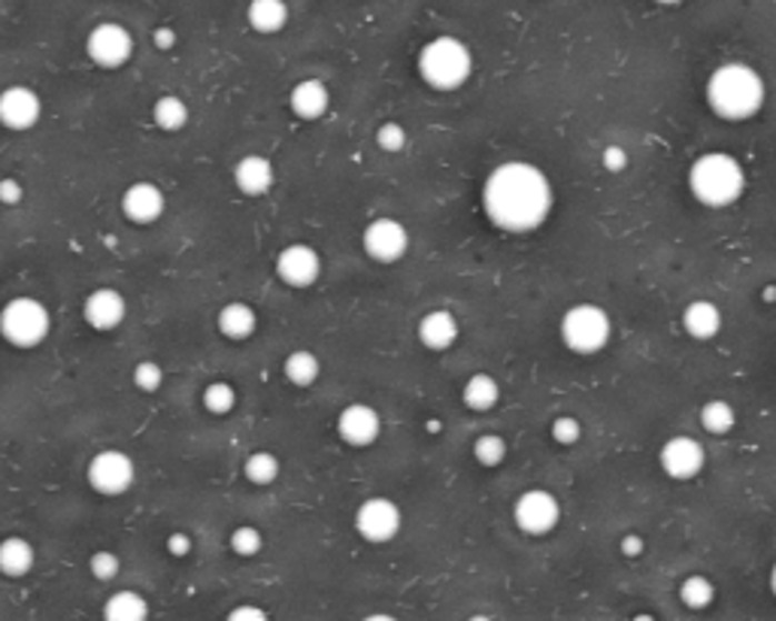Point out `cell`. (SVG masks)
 <instances>
[{"label":"cell","mask_w":776,"mask_h":621,"mask_svg":"<svg viewBox=\"0 0 776 621\" xmlns=\"http://www.w3.org/2000/svg\"><path fill=\"white\" fill-rule=\"evenodd\" d=\"M482 212L498 231L528 233L546 224L555 191L544 170L531 161H504L482 182Z\"/></svg>","instance_id":"1"},{"label":"cell","mask_w":776,"mask_h":621,"mask_svg":"<svg viewBox=\"0 0 776 621\" xmlns=\"http://www.w3.org/2000/svg\"><path fill=\"white\" fill-rule=\"evenodd\" d=\"M707 107H710L725 122H746L762 112L767 100L765 77L749 64L728 61L716 67L707 79Z\"/></svg>","instance_id":"2"},{"label":"cell","mask_w":776,"mask_h":621,"mask_svg":"<svg viewBox=\"0 0 776 621\" xmlns=\"http://www.w3.org/2000/svg\"><path fill=\"white\" fill-rule=\"evenodd\" d=\"M688 191L704 207L725 210V207H732V203L744 198V164L728 152H704L688 167Z\"/></svg>","instance_id":"3"},{"label":"cell","mask_w":776,"mask_h":621,"mask_svg":"<svg viewBox=\"0 0 776 621\" xmlns=\"http://www.w3.org/2000/svg\"><path fill=\"white\" fill-rule=\"evenodd\" d=\"M474 73V52L458 37H434L421 46L419 77L434 91H458Z\"/></svg>","instance_id":"4"},{"label":"cell","mask_w":776,"mask_h":621,"mask_svg":"<svg viewBox=\"0 0 776 621\" xmlns=\"http://www.w3.org/2000/svg\"><path fill=\"white\" fill-rule=\"evenodd\" d=\"M558 333L574 355H598L613 340V319L598 303H577L561 315Z\"/></svg>","instance_id":"5"},{"label":"cell","mask_w":776,"mask_h":621,"mask_svg":"<svg viewBox=\"0 0 776 621\" xmlns=\"http://www.w3.org/2000/svg\"><path fill=\"white\" fill-rule=\"evenodd\" d=\"M52 331V315L37 298H12L0 310V337L16 349H37Z\"/></svg>","instance_id":"6"},{"label":"cell","mask_w":776,"mask_h":621,"mask_svg":"<svg viewBox=\"0 0 776 621\" xmlns=\"http://www.w3.org/2000/svg\"><path fill=\"white\" fill-rule=\"evenodd\" d=\"M86 479H89L91 491H98L100 498H122L131 491L137 467H133V458L122 449H103L86 467Z\"/></svg>","instance_id":"7"},{"label":"cell","mask_w":776,"mask_h":621,"mask_svg":"<svg viewBox=\"0 0 776 621\" xmlns=\"http://www.w3.org/2000/svg\"><path fill=\"white\" fill-rule=\"evenodd\" d=\"M513 522L528 537H549L561 522V503L553 491L531 489L513 503Z\"/></svg>","instance_id":"8"},{"label":"cell","mask_w":776,"mask_h":621,"mask_svg":"<svg viewBox=\"0 0 776 621\" xmlns=\"http://www.w3.org/2000/svg\"><path fill=\"white\" fill-rule=\"evenodd\" d=\"M361 249L377 264H398L400 258L410 252V231L391 216H377L374 222H367L361 233Z\"/></svg>","instance_id":"9"},{"label":"cell","mask_w":776,"mask_h":621,"mask_svg":"<svg viewBox=\"0 0 776 621\" xmlns=\"http://www.w3.org/2000/svg\"><path fill=\"white\" fill-rule=\"evenodd\" d=\"M400 528H404V512L391 498H382V494L367 498L356 510V531L365 543H391Z\"/></svg>","instance_id":"10"},{"label":"cell","mask_w":776,"mask_h":621,"mask_svg":"<svg viewBox=\"0 0 776 621\" xmlns=\"http://www.w3.org/2000/svg\"><path fill=\"white\" fill-rule=\"evenodd\" d=\"M86 56L103 70H119L133 58L131 31L119 22H98L86 37Z\"/></svg>","instance_id":"11"},{"label":"cell","mask_w":776,"mask_h":621,"mask_svg":"<svg viewBox=\"0 0 776 621\" xmlns=\"http://www.w3.org/2000/svg\"><path fill=\"white\" fill-rule=\"evenodd\" d=\"M658 464L667 477L677 482H688V479L700 477V470L707 467V449L700 440L688 437V433H677L670 437L661 452H658Z\"/></svg>","instance_id":"12"},{"label":"cell","mask_w":776,"mask_h":621,"mask_svg":"<svg viewBox=\"0 0 776 621\" xmlns=\"http://www.w3.org/2000/svg\"><path fill=\"white\" fill-rule=\"evenodd\" d=\"M273 270L289 289H312L322 277V256L310 243H291L279 252Z\"/></svg>","instance_id":"13"},{"label":"cell","mask_w":776,"mask_h":621,"mask_svg":"<svg viewBox=\"0 0 776 621\" xmlns=\"http://www.w3.org/2000/svg\"><path fill=\"white\" fill-rule=\"evenodd\" d=\"M43 119V98L28 86L0 91V124L7 131H31Z\"/></svg>","instance_id":"14"},{"label":"cell","mask_w":776,"mask_h":621,"mask_svg":"<svg viewBox=\"0 0 776 621\" xmlns=\"http://www.w3.org/2000/svg\"><path fill=\"white\" fill-rule=\"evenodd\" d=\"M382 433V419L370 403H349L337 415V437L352 449L374 445Z\"/></svg>","instance_id":"15"},{"label":"cell","mask_w":776,"mask_h":621,"mask_svg":"<svg viewBox=\"0 0 776 621\" xmlns=\"http://www.w3.org/2000/svg\"><path fill=\"white\" fill-rule=\"evenodd\" d=\"M167 210V194L158 182L137 179L122 191L125 219L133 224H156Z\"/></svg>","instance_id":"16"},{"label":"cell","mask_w":776,"mask_h":621,"mask_svg":"<svg viewBox=\"0 0 776 621\" xmlns=\"http://www.w3.org/2000/svg\"><path fill=\"white\" fill-rule=\"evenodd\" d=\"M82 319H86L91 331H116L128 319V303H125L122 291L112 289V286H100V289L91 291L86 303H82Z\"/></svg>","instance_id":"17"},{"label":"cell","mask_w":776,"mask_h":621,"mask_svg":"<svg viewBox=\"0 0 776 621\" xmlns=\"http://www.w3.org/2000/svg\"><path fill=\"white\" fill-rule=\"evenodd\" d=\"M277 182V167L265 156H243L233 164V186L246 198H265Z\"/></svg>","instance_id":"18"},{"label":"cell","mask_w":776,"mask_h":621,"mask_svg":"<svg viewBox=\"0 0 776 621\" xmlns=\"http://www.w3.org/2000/svg\"><path fill=\"white\" fill-rule=\"evenodd\" d=\"M419 343L428 349V352H446L458 343L461 337V324H458V315L449 310H428L419 319Z\"/></svg>","instance_id":"19"},{"label":"cell","mask_w":776,"mask_h":621,"mask_svg":"<svg viewBox=\"0 0 776 621\" xmlns=\"http://www.w3.org/2000/svg\"><path fill=\"white\" fill-rule=\"evenodd\" d=\"M289 107L300 122H319L325 112L331 110V91L322 79H300L291 89Z\"/></svg>","instance_id":"20"},{"label":"cell","mask_w":776,"mask_h":621,"mask_svg":"<svg viewBox=\"0 0 776 621\" xmlns=\"http://www.w3.org/2000/svg\"><path fill=\"white\" fill-rule=\"evenodd\" d=\"M216 324H219V333H222L225 340L246 343L258 331V312L249 303H243V300H231V303H225L222 310H219Z\"/></svg>","instance_id":"21"},{"label":"cell","mask_w":776,"mask_h":621,"mask_svg":"<svg viewBox=\"0 0 776 621\" xmlns=\"http://www.w3.org/2000/svg\"><path fill=\"white\" fill-rule=\"evenodd\" d=\"M683 331H686L692 340L707 343L713 337H719L722 310L713 300H692L686 310H683Z\"/></svg>","instance_id":"22"},{"label":"cell","mask_w":776,"mask_h":621,"mask_svg":"<svg viewBox=\"0 0 776 621\" xmlns=\"http://www.w3.org/2000/svg\"><path fill=\"white\" fill-rule=\"evenodd\" d=\"M37 564V549L24 537H7L0 543V573L7 579L28 577Z\"/></svg>","instance_id":"23"},{"label":"cell","mask_w":776,"mask_h":621,"mask_svg":"<svg viewBox=\"0 0 776 621\" xmlns=\"http://www.w3.org/2000/svg\"><path fill=\"white\" fill-rule=\"evenodd\" d=\"M246 22L256 33H279L289 24V3L286 0H249Z\"/></svg>","instance_id":"24"},{"label":"cell","mask_w":776,"mask_h":621,"mask_svg":"<svg viewBox=\"0 0 776 621\" xmlns=\"http://www.w3.org/2000/svg\"><path fill=\"white\" fill-rule=\"evenodd\" d=\"M103 621H149V600L140 591H112L103 603Z\"/></svg>","instance_id":"25"},{"label":"cell","mask_w":776,"mask_h":621,"mask_svg":"<svg viewBox=\"0 0 776 621\" xmlns=\"http://www.w3.org/2000/svg\"><path fill=\"white\" fill-rule=\"evenodd\" d=\"M461 400H465L467 410L474 412L495 410L500 400L498 379L491 377V373H474V377L465 382V389H461Z\"/></svg>","instance_id":"26"},{"label":"cell","mask_w":776,"mask_h":621,"mask_svg":"<svg viewBox=\"0 0 776 621\" xmlns=\"http://www.w3.org/2000/svg\"><path fill=\"white\" fill-rule=\"evenodd\" d=\"M282 373H286V379H289L291 385L310 389V385H316L319 377H322V361H319V355L310 352V349H295V352L282 361Z\"/></svg>","instance_id":"27"},{"label":"cell","mask_w":776,"mask_h":621,"mask_svg":"<svg viewBox=\"0 0 776 621\" xmlns=\"http://www.w3.org/2000/svg\"><path fill=\"white\" fill-rule=\"evenodd\" d=\"M191 119L189 103L177 94H161V98L152 103V122L167 133H179Z\"/></svg>","instance_id":"28"},{"label":"cell","mask_w":776,"mask_h":621,"mask_svg":"<svg viewBox=\"0 0 776 621\" xmlns=\"http://www.w3.org/2000/svg\"><path fill=\"white\" fill-rule=\"evenodd\" d=\"M713 600H716V585L713 579H707L704 573H692L679 582V603L692 612L710 610Z\"/></svg>","instance_id":"29"},{"label":"cell","mask_w":776,"mask_h":621,"mask_svg":"<svg viewBox=\"0 0 776 621\" xmlns=\"http://www.w3.org/2000/svg\"><path fill=\"white\" fill-rule=\"evenodd\" d=\"M700 428L710 433V437H725V433L734 431V424H737V410H734L728 400H707L704 407H700Z\"/></svg>","instance_id":"30"},{"label":"cell","mask_w":776,"mask_h":621,"mask_svg":"<svg viewBox=\"0 0 776 621\" xmlns=\"http://www.w3.org/2000/svg\"><path fill=\"white\" fill-rule=\"evenodd\" d=\"M279 470H282L279 458L273 455V452H267V449H258L252 455H246L243 461V477L249 479L252 485H258V489L273 485L279 479Z\"/></svg>","instance_id":"31"},{"label":"cell","mask_w":776,"mask_h":621,"mask_svg":"<svg viewBox=\"0 0 776 621\" xmlns=\"http://www.w3.org/2000/svg\"><path fill=\"white\" fill-rule=\"evenodd\" d=\"M200 400H203V410L222 419V415H231L237 410V389H233L231 382H225V379H216V382H210L203 389Z\"/></svg>","instance_id":"32"},{"label":"cell","mask_w":776,"mask_h":621,"mask_svg":"<svg viewBox=\"0 0 776 621\" xmlns=\"http://www.w3.org/2000/svg\"><path fill=\"white\" fill-rule=\"evenodd\" d=\"M510 455V445L500 433H479L474 440V458H477L482 467H500Z\"/></svg>","instance_id":"33"},{"label":"cell","mask_w":776,"mask_h":621,"mask_svg":"<svg viewBox=\"0 0 776 621\" xmlns=\"http://www.w3.org/2000/svg\"><path fill=\"white\" fill-rule=\"evenodd\" d=\"M228 543H231L233 555L256 558L261 555V549H265V533L258 531L256 524H240V528H233L231 531Z\"/></svg>","instance_id":"34"},{"label":"cell","mask_w":776,"mask_h":621,"mask_svg":"<svg viewBox=\"0 0 776 621\" xmlns=\"http://www.w3.org/2000/svg\"><path fill=\"white\" fill-rule=\"evenodd\" d=\"M89 570L98 582H112V579L122 573V558L116 555L112 549H98V552L89 558Z\"/></svg>","instance_id":"35"},{"label":"cell","mask_w":776,"mask_h":621,"mask_svg":"<svg viewBox=\"0 0 776 621\" xmlns=\"http://www.w3.org/2000/svg\"><path fill=\"white\" fill-rule=\"evenodd\" d=\"M133 385H137V391H143V394L161 391V385H165V367L158 364V361H140V364L133 367Z\"/></svg>","instance_id":"36"},{"label":"cell","mask_w":776,"mask_h":621,"mask_svg":"<svg viewBox=\"0 0 776 621\" xmlns=\"http://www.w3.org/2000/svg\"><path fill=\"white\" fill-rule=\"evenodd\" d=\"M377 146L382 152H404L407 149V128L400 122L379 124Z\"/></svg>","instance_id":"37"},{"label":"cell","mask_w":776,"mask_h":621,"mask_svg":"<svg viewBox=\"0 0 776 621\" xmlns=\"http://www.w3.org/2000/svg\"><path fill=\"white\" fill-rule=\"evenodd\" d=\"M549 433H553V440L558 445H577L583 440V424L574 415H558Z\"/></svg>","instance_id":"38"},{"label":"cell","mask_w":776,"mask_h":621,"mask_svg":"<svg viewBox=\"0 0 776 621\" xmlns=\"http://www.w3.org/2000/svg\"><path fill=\"white\" fill-rule=\"evenodd\" d=\"M22 200H24L22 179H16V177L0 179V203H3V207H19Z\"/></svg>","instance_id":"39"},{"label":"cell","mask_w":776,"mask_h":621,"mask_svg":"<svg viewBox=\"0 0 776 621\" xmlns=\"http://www.w3.org/2000/svg\"><path fill=\"white\" fill-rule=\"evenodd\" d=\"M600 164L607 173H621V170H628V152L621 146H607L600 156Z\"/></svg>","instance_id":"40"},{"label":"cell","mask_w":776,"mask_h":621,"mask_svg":"<svg viewBox=\"0 0 776 621\" xmlns=\"http://www.w3.org/2000/svg\"><path fill=\"white\" fill-rule=\"evenodd\" d=\"M225 621H270V615H267V610H261L258 603H240V607H233V610L225 615Z\"/></svg>","instance_id":"41"},{"label":"cell","mask_w":776,"mask_h":621,"mask_svg":"<svg viewBox=\"0 0 776 621\" xmlns=\"http://www.w3.org/2000/svg\"><path fill=\"white\" fill-rule=\"evenodd\" d=\"M191 549H195V540L186 531H173L167 537V552L173 558H189Z\"/></svg>","instance_id":"42"},{"label":"cell","mask_w":776,"mask_h":621,"mask_svg":"<svg viewBox=\"0 0 776 621\" xmlns=\"http://www.w3.org/2000/svg\"><path fill=\"white\" fill-rule=\"evenodd\" d=\"M152 43H156V49H161V52H170V49L177 46V31H173V28H156V31H152Z\"/></svg>","instance_id":"43"},{"label":"cell","mask_w":776,"mask_h":621,"mask_svg":"<svg viewBox=\"0 0 776 621\" xmlns=\"http://www.w3.org/2000/svg\"><path fill=\"white\" fill-rule=\"evenodd\" d=\"M621 552L628 558H637L640 552H644V540L640 537H634V533H628L625 540H621Z\"/></svg>","instance_id":"44"},{"label":"cell","mask_w":776,"mask_h":621,"mask_svg":"<svg viewBox=\"0 0 776 621\" xmlns=\"http://www.w3.org/2000/svg\"><path fill=\"white\" fill-rule=\"evenodd\" d=\"M361 621H400V619H395L391 612H370V615H365Z\"/></svg>","instance_id":"45"},{"label":"cell","mask_w":776,"mask_h":621,"mask_svg":"<svg viewBox=\"0 0 776 621\" xmlns=\"http://www.w3.org/2000/svg\"><path fill=\"white\" fill-rule=\"evenodd\" d=\"M770 591H774V598H776V561L774 567H770Z\"/></svg>","instance_id":"46"},{"label":"cell","mask_w":776,"mask_h":621,"mask_svg":"<svg viewBox=\"0 0 776 621\" xmlns=\"http://www.w3.org/2000/svg\"><path fill=\"white\" fill-rule=\"evenodd\" d=\"M467 621H495V619H491V615H486V612H477V615H470Z\"/></svg>","instance_id":"47"},{"label":"cell","mask_w":776,"mask_h":621,"mask_svg":"<svg viewBox=\"0 0 776 621\" xmlns=\"http://www.w3.org/2000/svg\"><path fill=\"white\" fill-rule=\"evenodd\" d=\"M631 621H655V619H653V615H649V612H644V615H634Z\"/></svg>","instance_id":"48"},{"label":"cell","mask_w":776,"mask_h":621,"mask_svg":"<svg viewBox=\"0 0 776 621\" xmlns=\"http://www.w3.org/2000/svg\"><path fill=\"white\" fill-rule=\"evenodd\" d=\"M655 3H665V7H674V3H679V0H655Z\"/></svg>","instance_id":"49"}]
</instances>
